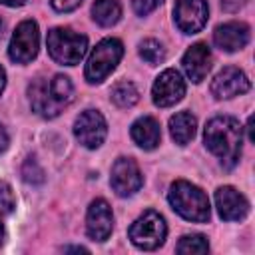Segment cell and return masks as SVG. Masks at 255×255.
<instances>
[{"mask_svg":"<svg viewBox=\"0 0 255 255\" xmlns=\"http://www.w3.org/2000/svg\"><path fill=\"white\" fill-rule=\"evenodd\" d=\"M213 42L223 52H237L249 42V26L245 22H225L215 28Z\"/></svg>","mask_w":255,"mask_h":255,"instance_id":"cell-16","label":"cell"},{"mask_svg":"<svg viewBox=\"0 0 255 255\" xmlns=\"http://www.w3.org/2000/svg\"><path fill=\"white\" fill-rule=\"evenodd\" d=\"M26 0H0V4H4V6H10V8H14V6H22Z\"/></svg>","mask_w":255,"mask_h":255,"instance_id":"cell-28","label":"cell"},{"mask_svg":"<svg viewBox=\"0 0 255 255\" xmlns=\"http://www.w3.org/2000/svg\"><path fill=\"white\" fill-rule=\"evenodd\" d=\"M112 189L120 197H129L143 185V175L137 167V163L131 157H118L112 165V177H110Z\"/></svg>","mask_w":255,"mask_h":255,"instance_id":"cell-10","label":"cell"},{"mask_svg":"<svg viewBox=\"0 0 255 255\" xmlns=\"http://www.w3.org/2000/svg\"><path fill=\"white\" fill-rule=\"evenodd\" d=\"M8 143H10V137H8V131H6V128L0 124V153L2 151H6V147H8Z\"/></svg>","mask_w":255,"mask_h":255,"instance_id":"cell-27","label":"cell"},{"mask_svg":"<svg viewBox=\"0 0 255 255\" xmlns=\"http://www.w3.org/2000/svg\"><path fill=\"white\" fill-rule=\"evenodd\" d=\"M28 100L40 118L52 120L60 116V112L74 100V86L64 74H56L52 78H36L28 86Z\"/></svg>","mask_w":255,"mask_h":255,"instance_id":"cell-2","label":"cell"},{"mask_svg":"<svg viewBox=\"0 0 255 255\" xmlns=\"http://www.w3.org/2000/svg\"><path fill=\"white\" fill-rule=\"evenodd\" d=\"M92 16L100 26L110 28L122 18V6L118 0H96L92 6Z\"/></svg>","mask_w":255,"mask_h":255,"instance_id":"cell-19","label":"cell"},{"mask_svg":"<svg viewBox=\"0 0 255 255\" xmlns=\"http://www.w3.org/2000/svg\"><path fill=\"white\" fill-rule=\"evenodd\" d=\"M183 96H185V80L177 70L167 68L155 78L151 88V98L155 106L159 108L175 106L177 102H181Z\"/></svg>","mask_w":255,"mask_h":255,"instance_id":"cell-9","label":"cell"},{"mask_svg":"<svg viewBox=\"0 0 255 255\" xmlns=\"http://www.w3.org/2000/svg\"><path fill=\"white\" fill-rule=\"evenodd\" d=\"M215 207L221 219L225 221H241L249 213V201L241 191L231 185L217 187L215 191Z\"/></svg>","mask_w":255,"mask_h":255,"instance_id":"cell-14","label":"cell"},{"mask_svg":"<svg viewBox=\"0 0 255 255\" xmlns=\"http://www.w3.org/2000/svg\"><path fill=\"white\" fill-rule=\"evenodd\" d=\"M2 30H4V22L0 20V36H2Z\"/></svg>","mask_w":255,"mask_h":255,"instance_id":"cell-31","label":"cell"},{"mask_svg":"<svg viewBox=\"0 0 255 255\" xmlns=\"http://www.w3.org/2000/svg\"><path fill=\"white\" fill-rule=\"evenodd\" d=\"M139 56L147 62V64H159L163 62L165 58V50L161 46V42L153 40V38H147L139 44Z\"/></svg>","mask_w":255,"mask_h":255,"instance_id":"cell-22","label":"cell"},{"mask_svg":"<svg viewBox=\"0 0 255 255\" xmlns=\"http://www.w3.org/2000/svg\"><path fill=\"white\" fill-rule=\"evenodd\" d=\"M48 54L62 66H76L86 56L88 38L70 28H52L46 38Z\"/></svg>","mask_w":255,"mask_h":255,"instance_id":"cell-4","label":"cell"},{"mask_svg":"<svg viewBox=\"0 0 255 255\" xmlns=\"http://www.w3.org/2000/svg\"><path fill=\"white\" fill-rule=\"evenodd\" d=\"M74 135L84 147L96 149L104 143L108 135V124L98 110H86L76 118Z\"/></svg>","mask_w":255,"mask_h":255,"instance_id":"cell-8","label":"cell"},{"mask_svg":"<svg viewBox=\"0 0 255 255\" xmlns=\"http://www.w3.org/2000/svg\"><path fill=\"white\" fill-rule=\"evenodd\" d=\"M82 2H84V0H50L52 8H54L56 12H72V10H76Z\"/></svg>","mask_w":255,"mask_h":255,"instance_id":"cell-25","label":"cell"},{"mask_svg":"<svg viewBox=\"0 0 255 255\" xmlns=\"http://www.w3.org/2000/svg\"><path fill=\"white\" fill-rule=\"evenodd\" d=\"M114 229V213L106 199H94L86 213V231L94 241H106Z\"/></svg>","mask_w":255,"mask_h":255,"instance_id":"cell-13","label":"cell"},{"mask_svg":"<svg viewBox=\"0 0 255 255\" xmlns=\"http://www.w3.org/2000/svg\"><path fill=\"white\" fill-rule=\"evenodd\" d=\"M139 100V92L131 82H120L112 88V102L120 108H131Z\"/></svg>","mask_w":255,"mask_h":255,"instance_id":"cell-20","label":"cell"},{"mask_svg":"<svg viewBox=\"0 0 255 255\" xmlns=\"http://www.w3.org/2000/svg\"><path fill=\"white\" fill-rule=\"evenodd\" d=\"M16 207V197L6 181H0V213H12Z\"/></svg>","mask_w":255,"mask_h":255,"instance_id":"cell-23","label":"cell"},{"mask_svg":"<svg viewBox=\"0 0 255 255\" xmlns=\"http://www.w3.org/2000/svg\"><path fill=\"white\" fill-rule=\"evenodd\" d=\"M124 56V44L118 38H104L102 42L96 44V48L90 52L84 76L90 84H100L104 82L120 64Z\"/></svg>","mask_w":255,"mask_h":255,"instance_id":"cell-5","label":"cell"},{"mask_svg":"<svg viewBox=\"0 0 255 255\" xmlns=\"http://www.w3.org/2000/svg\"><path fill=\"white\" fill-rule=\"evenodd\" d=\"M4 86H6V72H4V68L0 66V94H2Z\"/></svg>","mask_w":255,"mask_h":255,"instance_id":"cell-29","label":"cell"},{"mask_svg":"<svg viewBox=\"0 0 255 255\" xmlns=\"http://www.w3.org/2000/svg\"><path fill=\"white\" fill-rule=\"evenodd\" d=\"M2 241H4V225L0 221V245H2Z\"/></svg>","mask_w":255,"mask_h":255,"instance_id":"cell-30","label":"cell"},{"mask_svg":"<svg viewBox=\"0 0 255 255\" xmlns=\"http://www.w3.org/2000/svg\"><path fill=\"white\" fill-rule=\"evenodd\" d=\"M167 201L173 207V211L187 221L205 223L211 215V207L205 191L185 179H177L171 183L167 191Z\"/></svg>","mask_w":255,"mask_h":255,"instance_id":"cell-3","label":"cell"},{"mask_svg":"<svg viewBox=\"0 0 255 255\" xmlns=\"http://www.w3.org/2000/svg\"><path fill=\"white\" fill-rule=\"evenodd\" d=\"M128 235H129V241H131L137 249L151 251V249H157V247L165 241L167 225H165V219H163L157 211L147 209V211H143V213L131 223Z\"/></svg>","mask_w":255,"mask_h":255,"instance_id":"cell-6","label":"cell"},{"mask_svg":"<svg viewBox=\"0 0 255 255\" xmlns=\"http://www.w3.org/2000/svg\"><path fill=\"white\" fill-rule=\"evenodd\" d=\"M251 82L247 78V74L235 66H227L223 68L211 82V94L217 100H229L235 96H241L245 92H249Z\"/></svg>","mask_w":255,"mask_h":255,"instance_id":"cell-12","label":"cell"},{"mask_svg":"<svg viewBox=\"0 0 255 255\" xmlns=\"http://www.w3.org/2000/svg\"><path fill=\"white\" fill-rule=\"evenodd\" d=\"M245 4H247V0H221V8H223L225 12H229V14L239 12Z\"/></svg>","mask_w":255,"mask_h":255,"instance_id":"cell-26","label":"cell"},{"mask_svg":"<svg viewBox=\"0 0 255 255\" xmlns=\"http://www.w3.org/2000/svg\"><path fill=\"white\" fill-rule=\"evenodd\" d=\"M40 50V32L38 24L34 20H24L16 26L10 46H8V56L16 64H28L38 56Z\"/></svg>","mask_w":255,"mask_h":255,"instance_id":"cell-7","label":"cell"},{"mask_svg":"<svg viewBox=\"0 0 255 255\" xmlns=\"http://www.w3.org/2000/svg\"><path fill=\"white\" fill-rule=\"evenodd\" d=\"M131 139L141 149H155L159 145V139H161L159 124L153 118H149V116L137 118L131 124Z\"/></svg>","mask_w":255,"mask_h":255,"instance_id":"cell-17","label":"cell"},{"mask_svg":"<svg viewBox=\"0 0 255 255\" xmlns=\"http://www.w3.org/2000/svg\"><path fill=\"white\" fill-rule=\"evenodd\" d=\"M197 120L191 112H177L169 118V133L177 145H185L195 137Z\"/></svg>","mask_w":255,"mask_h":255,"instance_id":"cell-18","label":"cell"},{"mask_svg":"<svg viewBox=\"0 0 255 255\" xmlns=\"http://www.w3.org/2000/svg\"><path fill=\"white\" fill-rule=\"evenodd\" d=\"M209 8L205 0H175L173 20L183 34H197L207 24Z\"/></svg>","mask_w":255,"mask_h":255,"instance_id":"cell-11","label":"cell"},{"mask_svg":"<svg viewBox=\"0 0 255 255\" xmlns=\"http://www.w3.org/2000/svg\"><path fill=\"white\" fill-rule=\"evenodd\" d=\"M163 0H131V6H133V12L137 16H147L149 12H153Z\"/></svg>","mask_w":255,"mask_h":255,"instance_id":"cell-24","label":"cell"},{"mask_svg":"<svg viewBox=\"0 0 255 255\" xmlns=\"http://www.w3.org/2000/svg\"><path fill=\"white\" fill-rule=\"evenodd\" d=\"M175 251L181 255H203L209 251V243L203 235L191 233V235H183L179 239V243L175 245Z\"/></svg>","mask_w":255,"mask_h":255,"instance_id":"cell-21","label":"cell"},{"mask_svg":"<svg viewBox=\"0 0 255 255\" xmlns=\"http://www.w3.org/2000/svg\"><path fill=\"white\" fill-rule=\"evenodd\" d=\"M181 66H183L185 76L193 84H199L201 80H205V76L211 70V50H209V46L203 44V42H197V44L189 46L187 52L181 58Z\"/></svg>","mask_w":255,"mask_h":255,"instance_id":"cell-15","label":"cell"},{"mask_svg":"<svg viewBox=\"0 0 255 255\" xmlns=\"http://www.w3.org/2000/svg\"><path fill=\"white\" fill-rule=\"evenodd\" d=\"M205 147L221 161L225 169H231L241 157L243 128L231 116H215L203 129Z\"/></svg>","mask_w":255,"mask_h":255,"instance_id":"cell-1","label":"cell"}]
</instances>
